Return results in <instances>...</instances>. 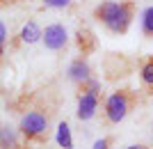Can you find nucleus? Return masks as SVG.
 Instances as JSON below:
<instances>
[{"instance_id":"nucleus-1","label":"nucleus","mask_w":153,"mask_h":149,"mask_svg":"<svg viewBox=\"0 0 153 149\" xmlns=\"http://www.w3.org/2000/svg\"><path fill=\"white\" fill-rule=\"evenodd\" d=\"M57 112V101H51L48 94L39 97L34 103L21 115L19 122V133L25 142H39L44 145L51 138V129H53V119Z\"/></svg>"},{"instance_id":"nucleus-2","label":"nucleus","mask_w":153,"mask_h":149,"mask_svg":"<svg viewBox=\"0 0 153 149\" xmlns=\"http://www.w3.org/2000/svg\"><path fill=\"white\" fill-rule=\"evenodd\" d=\"M137 101H140V97H137V92H135V90L123 87V90L112 92V94L105 99V103H103V115H105V122H108V124H119V122H123V119L130 115V110L137 106Z\"/></svg>"},{"instance_id":"nucleus-3","label":"nucleus","mask_w":153,"mask_h":149,"mask_svg":"<svg viewBox=\"0 0 153 149\" xmlns=\"http://www.w3.org/2000/svg\"><path fill=\"white\" fill-rule=\"evenodd\" d=\"M133 19H135V2L133 0H121V9L117 14V19L108 25V30L112 34H126Z\"/></svg>"},{"instance_id":"nucleus-4","label":"nucleus","mask_w":153,"mask_h":149,"mask_svg":"<svg viewBox=\"0 0 153 149\" xmlns=\"http://www.w3.org/2000/svg\"><path fill=\"white\" fill-rule=\"evenodd\" d=\"M98 99H101V94H96V92H78V112L76 115L80 122H87V119H91L96 115Z\"/></svg>"},{"instance_id":"nucleus-5","label":"nucleus","mask_w":153,"mask_h":149,"mask_svg":"<svg viewBox=\"0 0 153 149\" xmlns=\"http://www.w3.org/2000/svg\"><path fill=\"white\" fill-rule=\"evenodd\" d=\"M41 41H44V46L48 48V51H62L64 46H66V41H69V34H66V30H64V25L53 23V25H48L44 30Z\"/></svg>"},{"instance_id":"nucleus-6","label":"nucleus","mask_w":153,"mask_h":149,"mask_svg":"<svg viewBox=\"0 0 153 149\" xmlns=\"http://www.w3.org/2000/svg\"><path fill=\"white\" fill-rule=\"evenodd\" d=\"M119 9H121V2H114V0H105V2H101V5L94 9V19L108 28L110 23L117 19Z\"/></svg>"},{"instance_id":"nucleus-7","label":"nucleus","mask_w":153,"mask_h":149,"mask_svg":"<svg viewBox=\"0 0 153 149\" xmlns=\"http://www.w3.org/2000/svg\"><path fill=\"white\" fill-rule=\"evenodd\" d=\"M69 78L73 80V83H78V85L85 83V80L89 78V64H87L85 55L71 62V67H69Z\"/></svg>"},{"instance_id":"nucleus-8","label":"nucleus","mask_w":153,"mask_h":149,"mask_svg":"<svg viewBox=\"0 0 153 149\" xmlns=\"http://www.w3.org/2000/svg\"><path fill=\"white\" fill-rule=\"evenodd\" d=\"M140 80H142V85H144V90H146L149 94H153V55H149V58L142 60Z\"/></svg>"},{"instance_id":"nucleus-9","label":"nucleus","mask_w":153,"mask_h":149,"mask_svg":"<svg viewBox=\"0 0 153 149\" xmlns=\"http://www.w3.org/2000/svg\"><path fill=\"white\" fill-rule=\"evenodd\" d=\"M78 48L82 51V55H89V53L96 48V37H94V32H89L87 28H82V30L78 32Z\"/></svg>"},{"instance_id":"nucleus-10","label":"nucleus","mask_w":153,"mask_h":149,"mask_svg":"<svg viewBox=\"0 0 153 149\" xmlns=\"http://www.w3.org/2000/svg\"><path fill=\"white\" fill-rule=\"evenodd\" d=\"M41 37H44V30H39V25L34 21H30V23L23 25V30H21V41H25V44H34V41H39Z\"/></svg>"},{"instance_id":"nucleus-11","label":"nucleus","mask_w":153,"mask_h":149,"mask_svg":"<svg viewBox=\"0 0 153 149\" xmlns=\"http://www.w3.org/2000/svg\"><path fill=\"white\" fill-rule=\"evenodd\" d=\"M57 142L62 149H73V140H71V131H69V124L62 122L57 126Z\"/></svg>"},{"instance_id":"nucleus-12","label":"nucleus","mask_w":153,"mask_h":149,"mask_svg":"<svg viewBox=\"0 0 153 149\" xmlns=\"http://www.w3.org/2000/svg\"><path fill=\"white\" fill-rule=\"evenodd\" d=\"M142 32L144 37H153V5L146 7L142 14Z\"/></svg>"},{"instance_id":"nucleus-13","label":"nucleus","mask_w":153,"mask_h":149,"mask_svg":"<svg viewBox=\"0 0 153 149\" xmlns=\"http://www.w3.org/2000/svg\"><path fill=\"white\" fill-rule=\"evenodd\" d=\"M112 142H114V138H103V140H98L91 149H110V145H112Z\"/></svg>"},{"instance_id":"nucleus-14","label":"nucleus","mask_w":153,"mask_h":149,"mask_svg":"<svg viewBox=\"0 0 153 149\" xmlns=\"http://www.w3.org/2000/svg\"><path fill=\"white\" fill-rule=\"evenodd\" d=\"M71 0H44L46 7H66Z\"/></svg>"},{"instance_id":"nucleus-15","label":"nucleus","mask_w":153,"mask_h":149,"mask_svg":"<svg viewBox=\"0 0 153 149\" xmlns=\"http://www.w3.org/2000/svg\"><path fill=\"white\" fill-rule=\"evenodd\" d=\"M0 44H2V48H5V44H7V25L5 23L0 25Z\"/></svg>"},{"instance_id":"nucleus-16","label":"nucleus","mask_w":153,"mask_h":149,"mask_svg":"<svg viewBox=\"0 0 153 149\" xmlns=\"http://www.w3.org/2000/svg\"><path fill=\"white\" fill-rule=\"evenodd\" d=\"M126 149H149L146 145H133V147H126Z\"/></svg>"},{"instance_id":"nucleus-17","label":"nucleus","mask_w":153,"mask_h":149,"mask_svg":"<svg viewBox=\"0 0 153 149\" xmlns=\"http://www.w3.org/2000/svg\"><path fill=\"white\" fill-rule=\"evenodd\" d=\"M2 149H5V147H2ZM12 149H27V147H25V145H21V142H19L16 147H12Z\"/></svg>"}]
</instances>
